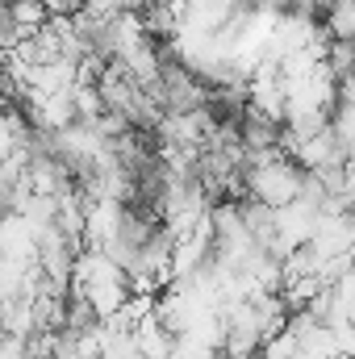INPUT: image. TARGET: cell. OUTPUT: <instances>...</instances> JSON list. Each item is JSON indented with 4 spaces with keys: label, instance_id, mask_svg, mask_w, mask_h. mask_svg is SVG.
Listing matches in <instances>:
<instances>
[{
    "label": "cell",
    "instance_id": "cell-1",
    "mask_svg": "<svg viewBox=\"0 0 355 359\" xmlns=\"http://www.w3.org/2000/svg\"><path fill=\"white\" fill-rule=\"evenodd\" d=\"M301 180L305 172L284 159V155H272L255 168H243V188H247V201H260L267 209H284L301 196Z\"/></svg>",
    "mask_w": 355,
    "mask_h": 359
},
{
    "label": "cell",
    "instance_id": "cell-4",
    "mask_svg": "<svg viewBox=\"0 0 355 359\" xmlns=\"http://www.w3.org/2000/svg\"><path fill=\"white\" fill-rule=\"evenodd\" d=\"M84 4H88V0H55V13H63V17H76Z\"/></svg>",
    "mask_w": 355,
    "mask_h": 359
},
{
    "label": "cell",
    "instance_id": "cell-3",
    "mask_svg": "<svg viewBox=\"0 0 355 359\" xmlns=\"http://www.w3.org/2000/svg\"><path fill=\"white\" fill-rule=\"evenodd\" d=\"M25 355H29V343L0 330V359H25Z\"/></svg>",
    "mask_w": 355,
    "mask_h": 359
},
{
    "label": "cell",
    "instance_id": "cell-2",
    "mask_svg": "<svg viewBox=\"0 0 355 359\" xmlns=\"http://www.w3.org/2000/svg\"><path fill=\"white\" fill-rule=\"evenodd\" d=\"M134 343H138V355L142 359H172V351H176V334H168L155 322V313L134 330Z\"/></svg>",
    "mask_w": 355,
    "mask_h": 359
}]
</instances>
